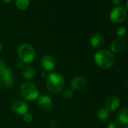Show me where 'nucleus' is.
<instances>
[{
  "label": "nucleus",
  "instance_id": "5",
  "mask_svg": "<svg viewBox=\"0 0 128 128\" xmlns=\"http://www.w3.org/2000/svg\"><path fill=\"white\" fill-rule=\"evenodd\" d=\"M127 16V11L126 9L120 6H116L114 7L110 12V20L112 23L115 24H119L123 23Z\"/></svg>",
  "mask_w": 128,
  "mask_h": 128
},
{
  "label": "nucleus",
  "instance_id": "30",
  "mask_svg": "<svg viewBox=\"0 0 128 128\" xmlns=\"http://www.w3.org/2000/svg\"><path fill=\"white\" fill-rule=\"evenodd\" d=\"M36 1H39V0H36Z\"/></svg>",
  "mask_w": 128,
  "mask_h": 128
},
{
  "label": "nucleus",
  "instance_id": "10",
  "mask_svg": "<svg viewBox=\"0 0 128 128\" xmlns=\"http://www.w3.org/2000/svg\"><path fill=\"white\" fill-rule=\"evenodd\" d=\"M37 104L38 107L44 111H48L54 106V101L50 96L48 95H43L38 98Z\"/></svg>",
  "mask_w": 128,
  "mask_h": 128
},
{
  "label": "nucleus",
  "instance_id": "17",
  "mask_svg": "<svg viewBox=\"0 0 128 128\" xmlns=\"http://www.w3.org/2000/svg\"><path fill=\"white\" fill-rule=\"evenodd\" d=\"M30 0H15V6L20 11H24L27 9L30 6Z\"/></svg>",
  "mask_w": 128,
  "mask_h": 128
},
{
  "label": "nucleus",
  "instance_id": "14",
  "mask_svg": "<svg viewBox=\"0 0 128 128\" xmlns=\"http://www.w3.org/2000/svg\"><path fill=\"white\" fill-rule=\"evenodd\" d=\"M36 70L32 66H24L22 67V75L27 80H32L36 76Z\"/></svg>",
  "mask_w": 128,
  "mask_h": 128
},
{
  "label": "nucleus",
  "instance_id": "3",
  "mask_svg": "<svg viewBox=\"0 0 128 128\" xmlns=\"http://www.w3.org/2000/svg\"><path fill=\"white\" fill-rule=\"evenodd\" d=\"M21 96L28 101H33L39 97V92L37 87L30 82H24L20 87Z\"/></svg>",
  "mask_w": 128,
  "mask_h": 128
},
{
  "label": "nucleus",
  "instance_id": "24",
  "mask_svg": "<svg viewBox=\"0 0 128 128\" xmlns=\"http://www.w3.org/2000/svg\"><path fill=\"white\" fill-rule=\"evenodd\" d=\"M17 66L18 67H24V62L22 61H19L17 62Z\"/></svg>",
  "mask_w": 128,
  "mask_h": 128
},
{
  "label": "nucleus",
  "instance_id": "31",
  "mask_svg": "<svg viewBox=\"0 0 128 128\" xmlns=\"http://www.w3.org/2000/svg\"><path fill=\"white\" fill-rule=\"evenodd\" d=\"M127 88H128V84H127Z\"/></svg>",
  "mask_w": 128,
  "mask_h": 128
},
{
  "label": "nucleus",
  "instance_id": "8",
  "mask_svg": "<svg viewBox=\"0 0 128 128\" xmlns=\"http://www.w3.org/2000/svg\"><path fill=\"white\" fill-rule=\"evenodd\" d=\"M0 82L1 84L6 88H11L14 84V77L10 69L7 68L4 72L0 74Z\"/></svg>",
  "mask_w": 128,
  "mask_h": 128
},
{
  "label": "nucleus",
  "instance_id": "15",
  "mask_svg": "<svg viewBox=\"0 0 128 128\" xmlns=\"http://www.w3.org/2000/svg\"><path fill=\"white\" fill-rule=\"evenodd\" d=\"M118 121L121 124H128V107L122 108L118 114Z\"/></svg>",
  "mask_w": 128,
  "mask_h": 128
},
{
  "label": "nucleus",
  "instance_id": "22",
  "mask_svg": "<svg viewBox=\"0 0 128 128\" xmlns=\"http://www.w3.org/2000/svg\"><path fill=\"white\" fill-rule=\"evenodd\" d=\"M6 69H7V66H6V62L2 59H0V74L2 72H4Z\"/></svg>",
  "mask_w": 128,
  "mask_h": 128
},
{
  "label": "nucleus",
  "instance_id": "2",
  "mask_svg": "<svg viewBox=\"0 0 128 128\" xmlns=\"http://www.w3.org/2000/svg\"><path fill=\"white\" fill-rule=\"evenodd\" d=\"M94 62L100 69L108 70L114 66L115 57L113 53L108 50H100L94 55Z\"/></svg>",
  "mask_w": 128,
  "mask_h": 128
},
{
  "label": "nucleus",
  "instance_id": "7",
  "mask_svg": "<svg viewBox=\"0 0 128 128\" xmlns=\"http://www.w3.org/2000/svg\"><path fill=\"white\" fill-rule=\"evenodd\" d=\"M41 66L45 72H50L56 67V60L50 54H45L41 58Z\"/></svg>",
  "mask_w": 128,
  "mask_h": 128
},
{
  "label": "nucleus",
  "instance_id": "26",
  "mask_svg": "<svg viewBox=\"0 0 128 128\" xmlns=\"http://www.w3.org/2000/svg\"><path fill=\"white\" fill-rule=\"evenodd\" d=\"M125 8L126 9V11H128V0H127L126 2V8Z\"/></svg>",
  "mask_w": 128,
  "mask_h": 128
},
{
  "label": "nucleus",
  "instance_id": "18",
  "mask_svg": "<svg viewBox=\"0 0 128 128\" xmlns=\"http://www.w3.org/2000/svg\"><path fill=\"white\" fill-rule=\"evenodd\" d=\"M117 36L118 38H123V37H124L126 34V30L124 26H120L118 30H117Z\"/></svg>",
  "mask_w": 128,
  "mask_h": 128
},
{
  "label": "nucleus",
  "instance_id": "16",
  "mask_svg": "<svg viewBox=\"0 0 128 128\" xmlns=\"http://www.w3.org/2000/svg\"><path fill=\"white\" fill-rule=\"evenodd\" d=\"M109 116H110V112L108 109H106L105 107L101 108L98 111L97 117H98L99 120H100L105 121L109 118Z\"/></svg>",
  "mask_w": 128,
  "mask_h": 128
},
{
  "label": "nucleus",
  "instance_id": "19",
  "mask_svg": "<svg viewBox=\"0 0 128 128\" xmlns=\"http://www.w3.org/2000/svg\"><path fill=\"white\" fill-rule=\"evenodd\" d=\"M108 128H123V126L118 120H113L108 124Z\"/></svg>",
  "mask_w": 128,
  "mask_h": 128
},
{
  "label": "nucleus",
  "instance_id": "13",
  "mask_svg": "<svg viewBox=\"0 0 128 128\" xmlns=\"http://www.w3.org/2000/svg\"><path fill=\"white\" fill-rule=\"evenodd\" d=\"M126 47V42L124 41V38H116L111 44L110 48H111V52L118 54L122 51Z\"/></svg>",
  "mask_w": 128,
  "mask_h": 128
},
{
  "label": "nucleus",
  "instance_id": "29",
  "mask_svg": "<svg viewBox=\"0 0 128 128\" xmlns=\"http://www.w3.org/2000/svg\"><path fill=\"white\" fill-rule=\"evenodd\" d=\"M1 86H2V84H1V82H0V88H1Z\"/></svg>",
  "mask_w": 128,
  "mask_h": 128
},
{
  "label": "nucleus",
  "instance_id": "20",
  "mask_svg": "<svg viewBox=\"0 0 128 128\" xmlns=\"http://www.w3.org/2000/svg\"><path fill=\"white\" fill-rule=\"evenodd\" d=\"M73 96V90L71 88L69 89H66L63 92V96L66 99H70Z\"/></svg>",
  "mask_w": 128,
  "mask_h": 128
},
{
  "label": "nucleus",
  "instance_id": "28",
  "mask_svg": "<svg viewBox=\"0 0 128 128\" xmlns=\"http://www.w3.org/2000/svg\"><path fill=\"white\" fill-rule=\"evenodd\" d=\"M124 128H128V125H126V126H124Z\"/></svg>",
  "mask_w": 128,
  "mask_h": 128
},
{
  "label": "nucleus",
  "instance_id": "27",
  "mask_svg": "<svg viewBox=\"0 0 128 128\" xmlns=\"http://www.w3.org/2000/svg\"><path fill=\"white\" fill-rule=\"evenodd\" d=\"M2 49V44L1 42H0V52H1Z\"/></svg>",
  "mask_w": 128,
  "mask_h": 128
},
{
  "label": "nucleus",
  "instance_id": "11",
  "mask_svg": "<svg viewBox=\"0 0 128 128\" xmlns=\"http://www.w3.org/2000/svg\"><path fill=\"white\" fill-rule=\"evenodd\" d=\"M88 84L87 78L84 76H78L75 78H73L70 82V87L71 89L73 90H81L84 89Z\"/></svg>",
  "mask_w": 128,
  "mask_h": 128
},
{
  "label": "nucleus",
  "instance_id": "25",
  "mask_svg": "<svg viewBox=\"0 0 128 128\" xmlns=\"http://www.w3.org/2000/svg\"><path fill=\"white\" fill-rule=\"evenodd\" d=\"M2 1L5 3H9L12 1V0H2Z\"/></svg>",
  "mask_w": 128,
  "mask_h": 128
},
{
  "label": "nucleus",
  "instance_id": "21",
  "mask_svg": "<svg viewBox=\"0 0 128 128\" xmlns=\"http://www.w3.org/2000/svg\"><path fill=\"white\" fill-rule=\"evenodd\" d=\"M32 114H30V113H26L24 115H23V119L25 122L26 123H30L32 120Z\"/></svg>",
  "mask_w": 128,
  "mask_h": 128
},
{
  "label": "nucleus",
  "instance_id": "6",
  "mask_svg": "<svg viewBox=\"0 0 128 128\" xmlns=\"http://www.w3.org/2000/svg\"><path fill=\"white\" fill-rule=\"evenodd\" d=\"M12 110L17 114L24 115L29 112V105L22 100H17L12 104Z\"/></svg>",
  "mask_w": 128,
  "mask_h": 128
},
{
  "label": "nucleus",
  "instance_id": "4",
  "mask_svg": "<svg viewBox=\"0 0 128 128\" xmlns=\"http://www.w3.org/2000/svg\"><path fill=\"white\" fill-rule=\"evenodd\" d=\"M18 56L24 63H30L36 58V50L31 44L24 43L20 44L18 50Z\"/></svg>",
  "mask_w": 128,
  "mask_h": 128
},
{
  "label": "nucleus",
  "instance_id": "1",
  "mask_svg": "<svg viewBox=\"0 0 128 128\" xmlns=\"http://www.w3.org/2000/svg\"><path fill=\"white\" fill-rule=\"evenodd\" d=\"M46 84L48 91L56 95L60 94L65 87V79L62 75L57 72H51L47 77Z\"/></svg>",
  "mask_w": 128,
  "mask_h": 128
},
{
  "label": "nucleus",
  "instance_id": "23",
  "mask_svg": "<svg viewBox=\"0 0 128 128\" xmlns=\"http://www.w3.org/2000/svg\"><path fill=\"white\" fill-rule=\"evenodd\" d=\"M124 0H111V2L116 6H120L123 4Z\"/></svg>",
  "mask_w": 128,
  "mask_h": 128
},
{
  "label": "nucleus",
  "instance_id": "32",
  "mask_svg": "<svg viewBox=\"0 0 128 128\" xmlns=\"http://www.w3.org/2000/svg\"><path fill=\"white\" fill-rule=\"evenodd\" d=\"M52 128H55V127H52Z\"/></svg>",
  "mask_w": 128,
  "mask_h": 128
},
{
  "label": "nucleus",
  "instance_id": "12",
  "mask_svg": "<svg viewBox=\"0 0 128 128\" xmlns=\"http://www.w3.org/2000/svg\"><path fill=\"white\" fill-rule=\"evenodd\" d=\"M105 44V37L100 33H95L90 38V45L95 48L99 49Z\"/></svg>",
  "mask_w": 128,
  "mask_h": 128
},
{
  "label": "nucleus",
  "instance_id": "9",
  "mask_svg": "<svg viewBox=\"0 0 128 128\" xmlns=\"http://www.w3.org/2000/svg\"><path fill=\"white\" fill-rule=\"evenodd\" d=\"M120 106V99L114 95L108 96L105 102H104V107L108 109L110 112L115 111Z\"/></svg>",
  "mask_w": 128,
  "mask_h": 128
}]
</instances>
